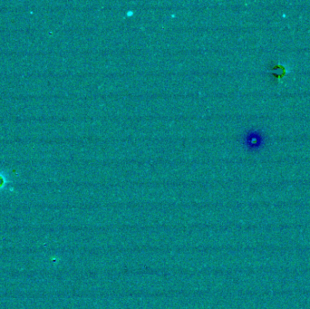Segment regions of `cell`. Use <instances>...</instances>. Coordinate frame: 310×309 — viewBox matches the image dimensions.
<instances>
[{"mask_svg": "<svg viewBox=\"0 0 310 309\" xmlns=\"http://www.w3.org/2000/svg\"><path fill=\"white\" fill-rule=\"evenodd\" d=\"M11 179L8 171L0 170V191L5 190L8 187V184L11 183Z\"/></svg>", "mask_w": 310, "mask_h": 309, "instance_id": "6da1fadb", "label": "cell"}]
</instances>
